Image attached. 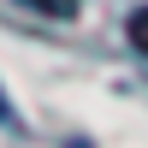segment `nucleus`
<instances>
[{
    "mask_svg": "<svg viewBox=\"0 0 148 148\" xmlns=\"http://www.w3.org/2000/svg\"><path fill=\"white\" fill-rule=\"evenodd\" d=\"M125 42H130V47H136V53L148 59V0H142V6L125 18Z\"/></svg>",
    "mask_w": 148,
    "mask_h": 148,
    "instance_id": "nucleus-1",
    "label": "nucleus"
},
{
    "mask_svg": "<svg viewBox=\"0 0 148 148\" xmlns=\"http://www.w3.org/2000/svg\"><path fill=\"white\" fill-rule=\"evenodd\" d=\"M30 12H42V18H77V6L83 0H24Z\"/></svg>",
    "mask_w": 148,
    "mask_h": 148,
    "instance_id": "nucleus-2",
    "label": "nucleus"
},
{
    "mask_svg": "<svg viewBox=\"0 0 148 148\" xmlns=\"http://www.w3.org/2000/svg\"><path fill=\"white\" fill-rule=\"evenodd\" d=\"M0 125H12V101H6V89H0Z\"/></svg>",
    "mask_w": 148,
    "mask_h": 148,
    "instance_id": "nucleus-3",
    "label": "nucleus"
}]
</instances>
